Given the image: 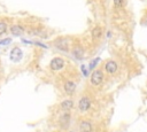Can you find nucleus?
<instances>
[{
	"instance_id": "obj_1",
	"label": "nucleus",
	"mask_w": 147,
	"mask_h": 132,
	"mask_svg": "<svg viewBox=\"0 0 147 132\" xmlns=\"http://www.w3.org/2000/svg\"><path fill=\"white\" fill-rule=\"evenodd\" d=\"M103 81V72L101 70H94L91 75V84L94 86H99Z\"/></svg>"
},
{
	"instance_id": "obj_2",
	"label": "nucleus",
	"mask_w": 147,
	"mask_h": 132,
	"mask_svg": "<svg viewBox=\"0 0 147 132\" xmlns=\"http://www.w3.org/2000/svg\"><path fill=\"white\" fill-rule=\"evenodd\" d=\"M69 46H70V40L68 38H60L55 41V47L60 51H64L68 52L69 51Z\"/></svg>"
},
{
	"instance_id": "obj_3",
	"label": "nucleus",
	"mask_w": 147,
	"mask_h": 132,
	"mask_svg": "<svg viewBox=\"0 0 147 132\" xmlns=\"http://www.w3.org/2000/svg\"><path fill=\"white\" fill-rule=\"evenodd\" d=\"M64 65V60L62 57H54L52 59L51 63H49V67L53 71H57V70H61Z\"/></svg>"
},
{
	"instance_id": "obj_4",
	"label": "nucleus",
	"mask_w": 147,
	"mask_h": 132,
	"mask_svg": "<svg viewBox=\"0 0 147 132\" xmlns=\"http://www.w3.org/2000/svg\"><path fill=\"white\" fill-rule=\"evenodd\" d=\"M91 107V99L88 96H83L80 100H79V103H78V108L80 111H87Z\"/></svg>"
},
{
	"instance_id": "obj_5",
	"label": "nucleus",
	"mask_w": 147,
	"mask_h": 132,
	"mask_svg": "<svg viewBox=\"0 0 147 132\" xmlns=\"http://www.w3.org/2000/svg\"><path fill=\"white\" fill-rule=\"evenodd\" d=\"M22 56H23V53H22V49L20 47H14L10 52V55H9L10 60L14 62H18L22 59Z\"/></svg>"
},
{
	"instance_id": "obj_6",
	"label": "nucleus",
	"mask_w": 147,
	"mask_h": 132,
	"mask_svg": "<svg viewBox=\"0 0 147 132\" xmlns=\"http://www.w3.org/2000/svg\"><path fill=\"white\" fill-rule=\"evenodd\" d=\"M63 88H64V92H65L68 95H72V94L75 93V91H76V84H75L74 81H71V80H67V81L64 83Z\"/></svg>"
},
{
	"instance_id": "obj_7",
	"label": "nucleus",
	"mask_w": 147,
	"mask_h": 132,
	"mask_svg": "<svg viewBox=\"0 0 147 132\" xmlns=\"http://www.w3.org/2000/svg\"><path fill=\"white\" fill-rule=\"evenodd\" d=\"M105 69H106V71L108 73L113 75V73H115L117 71V63L115 61H108L106 63V65H105Z\"/></svg>"
},
{
	"instance_id": "obj_8",
	"label": "nucleus",
	"mask_w": 147,
	"mask_h": 132,
	"mask_svg": "<svg viewBox=\"0 0 147 132\" xmlns=\"http://www.w3.org/2000/svg\"><path fill=\"white\" fill-rule=\"evenodd\" d=\"M80 132H93V126H92L91 122L83 121L80 123Z\"/></svg>"
},
{
	"instance_id": "obj_9",
	"label": "nucleus",
	"mask_w": 147,
	"mask_h": 132,
	"mask_svg": "<svg viewBox=\"0 0 147 132\" xmlns=\"http://www.w3.org/2000/svg\"><path fill=\"white\" fill-rule=\"evenodd\" d=\"M61 109L62 110H64V111H68V110H70L71 108H74V101L71 100V99H67V100H64V101H62L61 102Z\"/></svg>"
},
{
	"instance_id": "obj_10",
	"label": "nucleus",
	"mask_w": 147,
	"mask_h": 132,
	"mask_svg": "<svg viewBox=\"0 0 147 132\" xmlns=\"http://www.w3.org/2000/svg\"><path fill=\"white\" fill-rule=\"evenodd\" d=\"M72 54H74V56H75L76 59L82 60V59L84 57V49L82 48V46H76V47L74 48V51H72Z\"/></svg>"
},
{
	"instance_id": "obj_11",
	"label": "nucleus",
	"mask_w": 147,
	"mask_h": 132,
	"mask_svg": "<svg viewBox=\"0 0 147 132\" xmlns=\"http://www.w3.org/2000/svg\"><path fill=\"white\" fill-rule=\"evenodd\" d=\"M10 31H11V34H14L16 37H20V36L23 34V31L24 30H23V28L21 25H13L10 28Z\"/></svg>"
},
{
	"instance_id": "obj_12",
	"label": "nucleus",
	"mask_w": 147,
	"mask_h": 132,
	"mask_svg": "<svg viewBox=\"0 0 147 132\" xmlns=\"http://www.w3.org/2000/svg\"><path fill=\"white\" fill-rule=\"evenodd\" d=\"M101 36H102V29H101L100 26H95V28L92 30V38H93V40L99 39Z\"/></svg>"
},
{
	"instance_id": "obj_13",
	"label": "nucleus",
	"mask_w": 147,
	"mask_h": 132,
	"mask_svg": "<svg viewBox=\"0 0 147 132\" xmlns=\"http://www.w3.org/2000/svg\"><path fill=\"white\" fill-rule=\"evenodd\" d=\"M6 31H7V24L5 22H0V36L6 33Z\"/></svg>"
},
{
	"instance_id": "obj_14",
	"label": "nucleus",
	"mask_w": 147,
	"mask_h": 132,
	"mask_svg": "<svg viewBox=\"0 0 147 132\" xmlns=\"http://www.w3.org/2000/svg\"><path fill=\"white\" fill-rule=\"evenodd\" d=\"M113 1H114V5H115V7H117V8H121V7H123L124 0H113Z\"/></svg>"
},
{
	"instance_id": "obj_15",
	"label": "nucleus",
	"mask_w": 147,
	"mask_h": 132,
	"mask_svg": "<svg viewBox=\"0 0 147 132\" xmlns=\"http://www.w3.org/2000/svg\"><path fill=\"white\" fill-rule=\"evenodd\" d=\"M10 41H11V39L10 38H7V39H3V40H0V45H7Z\"/></svg>"
},
{
	"instance_id": "obj_16",
	"label": "nucleus",
	"mask_w": 147,
	"mask_h": 132,
	"mask_svg": "<svg viewBox=\"0 0 147 132\" xmlns=\"http://www.w3.org/2000/svg\"><path fill=\"white\" fill-rule=\"evenodd\" d=\"M98 61H99V59H95V60H93V61H92V63L90 64V68H91V69H93V68H94V65L98 63Z\"/></svg>"
}]
</instances>
